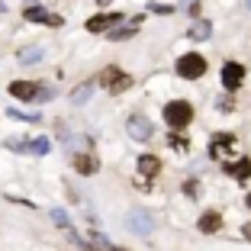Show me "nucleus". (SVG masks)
Returning a JSON list of instances; mask_svg holds the SVG:
<instances>
[{
  "label": "nucleus",
  "mask_w": 251,
  "mask_h": 251,
  "mask_svg": "<svg viewBox=\"0 0 251 251\" xmlns=\"http://www.w3.org/2000/svg\"><path fill=\"white\" fill-rule=\"evenodd\" d=\"M52 87H42V84H39V94H36V103H49V100H52Z\"/></svg>",
  "instance_id": "4be33fe9"
},
{
  "label": "nucleus",
  "mask_w": 251,
  "mask_h": 251,
  "mask_svg": "<svg viewBox=\"0 0 251 251\" xmlns=\"http://www.w3.org/2000/svg\"><path fill=\"white\" fill-rule=\"evenodd\" d=\"M193 119V106L187 103V100H171V103H164V123L171 126V129H187Z\"/></svg>",
  "instance_id": "f03ea898"
},
{
  "label": "nucleus",
  "mask_w": 251,
  "mask_h": 251,
  "mask_svg": "<svg viewBox=\"0 0 251 251\" xmlns=\"http://www.w3.org/2000/svg\"><path fill=\"white\" fill-rule=\"evenodd\" d=\"M245 206H248V209H251V193H248V197H245Z\"/></svg>",
  "instance_id": "cd10ccee"
},
{
  "label": "nucleus",
  "mask_w": 251,
  "mask_h": 251,
  "mask_svg": "<svg viewBox=\"0 0 251 251\" xmlns=\"http://www.w3.org/2000/svg\"><path fill=\"white\" fill-rule=\"evenodd\" d=\"M139 171L145 174V177H155L158 171H161V158L158 155H142L139 158Z\"/></svg>",
  "instance_id": "2eb2a0df"
},
{
  "label": "nucleus",
  "mask_w": 251,
  "mask_h": 251,
  "mask_svg": "<svg viewBox=\"0 0 251 251\" xmlns=\"http://www.w3.org/2000/svg\"><path fill=\"white\" fill-rule=\"evenodd\" d=\"M74 171H77V174H84V177H90V174H97V171H100V161H97L90 151L74 155Z\"/></svg>",
  "instance_id": "9d476101"
},
{
  "label": "nucleus",
  "mask_w": 251,
  "mask_h": 251,
  "mask_svg": "<svg viewBox=\"0 0 251 251\" xmlns=\"http://www.w3.org/2000/svg\"><path fill=\"white\" fill-rule=\"evenodd\" d=\"M126 132L132 135L135 142H148V139H151V132H155V126L148 123L145 116H129V119H126Z\"/></svg>",
  "instance_id": "0eeeda50"
},
{
  "label": "nucleus",
  "mask_w": 251,
  "mask_h": 251,
  "mask_svg": "<svg viewBox=\"0 0 251 251\" xmlns=\"http://www.w3.org/2000/svg\"><path fill=\"white\" fill-rule=\"evenodd\" d=\"M184 193H187V197H197V193H200V184H197V180H184Z\"/></svg>",
  "instance_id": "5701e85b"
},
{
  "label": "nucleus",
  "mask_w": 251,
  "mask_h": 251,
  "mask_svg": "<svg viewBox=\"0 0 251 251\" xmlns=\"http://www.w3.org/2000/svg\"><path fill=\"white\" fill-rule=\"evenodd\" d=\"M135 32H139V20H135V23H126V26H119V29H110V42H123V39H132Z\"/></svg>",
  "instance_id": "f3484780"
},
{
  "label": "nucleus",
  "mask_w": 251,
  "mask_h": 251,
  "mask_svg": "<svg viewBox=\"0 0 251 251\" xmlns=\"http://www.w3.org/2000/svg\"><path fill=\"white\" fill-rule=\"evenodd\" d=\"M148 10H151V13H174L171 3H148Z\"/></svg>",
  "instance_id": "b1692460"
},
{
  "label": "nucleus",
  "mask_w": 251,
  "mask_h": 251,
  "mask_svg": "<svg viewBox=\"0 0 251 251\" xmlns=\"http://www.w3.org/2000/svg\"><path fill=\"white\" fill-rule=\"evenodd\" d=\"M52 219H55V226H61V229H71V222H68V213H65V209H58V206H55L52 209Z\"/></svg>",
  "instance_id": "412c9836"
},
{
  "label": "nucleus",
  "mask_w": 251,
  "mask_h": 251,
  "mask_svg": "<svg viewBox=\"0 0 251 251\" xmlns=\"http://www.w3.org/2000/svg\"><path fill=\"white\" fill-rule=\"evenodd\" d=\"M168 145H171V148H177V151H184V148H187V145H190V142H187V139H184V135H177V129H174V132H171V135H168Z\"/></svg>",
  "instance_id": "aec40b11"
},
{
  "label": "nucleus",
  "mask_w": 251,
  "mask_h": 251,
  "mask_svg": "<svg viewBox=\"0 0 251 251\" xmlns=\"http://www.w3.org/2000/svg\"><path fill=\"white\" fill-rule=\"evenodd\" d=\"M45 26H65V20L58 13H45Z\"/></svg>",
  "instance_id": "393cba45"
},
{
  "label": "nucleus",
  "mask_w": 251,
  "mask_h": 251,
  "mask_svg": "<svg viewBox=\"0 0 251 251\" xmlns=\"http://www.w3.org/2000/svg\"><path fill=\"white\" fill-rule=\"evenodd\" d=\"M238 139L232 132H216L213 139H209V158H216V161H222V155H229V151H235Z\"/></svg>",
  "instance_id": "20e7f679"
},
{
  "label": "nucleus",
  "mask_w": 251,
  "mask_h": 251,
  "mask_svg": "<svg viewBox=\"0 0 251 251\" xmlns=\"http://www.w3.org/2000/svg\"><path fill=\"white\" fill-rule=\"evenodd\" d=\"M113 0H97V7H110Z\"/></svg>",
  "instance_id": "bb28decb"
},
{
  "label": "nucleus",
  "mask_w": 251,
  "mask_h": 251,
  "mask_svg": "<svg viewBox=\"0 0 251 251\" xmlns=\"http://www.w3.org/2000/svg\"><path fill=\"white\" fill-rule=\"evenodd\" d=\"M245 3H248V7H251V0H245Z\"/></svg>",
  "instance_id": "c85d7f7f"
},
{
  "label": "nucleus",
  "mask_w": 251,
  "mask_h": 251,
  "mask_svg": "<svg viewBox=\"0 0 251 251\" xmlns=\"http://www.w3.org/2000/svg\"><path fill=\"white\" fill-rule=\"evenodd\" d=\"M129 229L139 232V235H151V219H148V213H142V209H135V213H129Z\"/></svg>",
  "instance_id": "f8f14e48"
},
{
  "label": "nucleus",
  "mask_w": 251,
  "mask_h": 251,
  "mask_svg": "<svg viewBox=\"0 0 251 251\" xmlns=\"http://www.w3.org/2000/svg\"><path fill=\"white\" fill-rule=\"evenodd\" d=\"M97 84H100L106 94H126L135 81H132V74H126L119 65H106L103 71H100V77H97Z\"/></svg>",
  "instance_id": "f257e3e1"
},
{
  "label": "nucleus",
  "mask_w": 251,
  "mask_h": 251,
  "mask_svg": "<svg viewBox=\"0 0 251 251\" xmlns=\"http://www.w3.org/2000/svg\"><path fill=\"white\" fill-rule=\"evenodd\" d=\"M10 94H13L16 100L32 103V100H36V94H39V84H32V81H13V84H10Z\"/></svg>",
  "instance_id": "1a4fd4ad"
},
{
  "label": "nucleus",
  "mask_w": 251,
  "mask_h": 251,
  "mask_svg": "<svg viewBox=\"0 0 251 251\" xmlns=\"http://www.w3.org/2000/svg\"><path fill=\"white\" fill-rule=\"evenodd\" d=\"M23 20L26 23H45V10L39 7V3H32V7L23 10Z\"/></svg>",
  "instance_id": "a211bd4d"
},
{
  "label": "nucleus",
  "mask_w": 251,
  "mask_h": 251,
  "mask_svg": "<svg viewBox=\"0 0 251 251\" xmlns=\"http://www.w3.org/2000/svg\"><path fill=\"white\" fill-rule=\"evenodd\" d=\"M177 74L184 77V81H197V77H203V74H206V58L197 55V52L180 55V58H177Z\"/></svg>",
  "instance_id": "7ed1b4c3"
},
{
  "label": "nucleus",
  "mask_w": 251,
  "mask_h": 251,
  "mask_svg": "<svg viewBox=\"0 0 251 251\" xmlns=\"http://www.w3.org/2000/svg\"><path fill=\"white\" fill-rule=\"evenodd\" d=\"M7 148H10V151H20V155H49V151H52L49 139H36V142L10 139V142H7Z\"/></svg>",
  "instance_id": "39448f33"
},
{
  "label": "nucleus",
  "mask_w": 251,
  "mask_h": 251,
  "mask_svg": "<svg viewBox=\"0 0 251 251\" xmlns=\"http://www.w3.org/2000/svg\"><path fill=\"white\" fill-rule=\"evenodd\" d=\"M94 84H97V77H90V81L77 84V87L71 90V103H74V106H81V103H87V100H90V90H94Z\"/></svg>",
  "instance_id": "4468645a"
},
{
  "label": "nucleus",
  "mask_w": 251,
  "mask_h": 251,
  "mask_svg": "<svg viewBox=\"0 0 251 251\" xmlns=\"http://www.w3.org/2000/svg\"><path fill=\"white\" fill-rule=\"evenodd\" d=\"M222 168H226V174H229V177H235V180H248V174H251V158H238V161H226Z\"/></svg>",
  "instance_id": "9b49d317"
},
{
  "label": "nucleus",
  "mask_w": 251,
  "mask_h": 251,
  "mask_svg": "<svg viewBox=\"0 0 251 251\" xmlns=\"http://www.w3.org/2000/svg\"><path fill=\"white\" fill-rule=\"evenodd\" d=\"M123 20H126V13H97L87 20V32H110Z\"/></svg>",
  "instance_id": "423d86ee"
},
{
  "label": "nucleus",
  "mask_w": 251,
  "mask_h": 251,
  "mask_svg": "<svg viewBox=\"0 0 251 251\" xmlns=\"http://www.w3.org/2000/svg\"><path fill=\"white\" fill-rule=\"evenodd\" d=\"M245 81V65H238V61H226L222 65V87L226 90H238Z\"/></svg>",
  "instance_id": "6e6552de"
},
{
  "label": "nucleus",
  "mask_w": 251,
  "mask_h": 251,
  "mask_svg": "<svg viewBox=\"0 0 251 251\" xmlns=\"http://www.w3.org/2000/svg\"><path fill=\"white\" fill-rule=\"evenodd\" d=\"M42 58V49L39 45H32V49H20V61L23 65H32V61H39Z\"/></svg>",
  "instance_id": "6ab92c4d"
},
{
  "label": "nucleus",
  "mask_w": 251,
  "mask_h": 251,
  "mask_svg": "<svg viewBox=\"0 0 251 251\" xmlns=\"http://www.w3.org/2000/svg\"><path fill=\"white\" fill-rule=\"evenodd\" d=\"M200 232H206V235H213V232H219L222 229V216L216 213V209H206V213L200 216Z\"/></svg>",
  "instance_id": "ddd939ff"
},
{
  "label": "nucleus",
  "mask_w": 251,
  "mask_h": 251,
  "mask_svg": "<svg viewBox=\"0 0 251 251\" xmlns=\"http://www.w3.org/2000/svg\"><path fill=\"white\" fill-rule=\"evenodd\" d=\"M187 36H190L193 42H203V39H209V36H213V26H209L206 20H197V23L190 26V32H187Z\"/></svg>",
  "instance_id": "dca6fc26"
},
{
  "label": "nucleus",
  "mask_w": 251,
  "mask_h": 251,
  "mask_svg": "<svg viewBox=\"0 0 251 251\" xmlns=\"http://www.w3.org/2000/svg\"><path fill=\"white\" fill-rule=\"evenodd\" d=\"M242 235H245V238H251V222H245V229H242Z\"/></svg>",
  "instance_id": "a878e982"
}]
</instances>
